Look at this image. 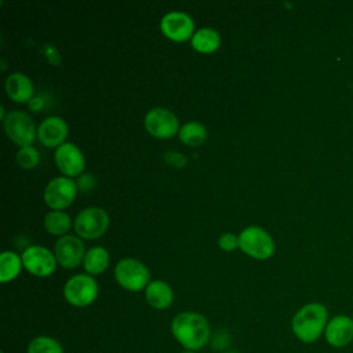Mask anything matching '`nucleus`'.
<instances>
[{
  "instance_id": "obj_1",
  "label": "nucleus",
  "mask_w": 353,
  "mask_h": 353,
  "mask_svg": "<svg viewBox=\"0 0 353 353\" xmlns=\"http://www.w3.org/2000/svg\"><path fill=\"white\" fill-rule=\"evenodd\" d=\"M171 334L183 350L197 352L211 338L208 320L197 312H181L171 321Z\"/></svg>"
},
{
  "instance_id": "obj_2",
  "label": "nucleus",
  "mask_w": 353,
  "mask_h": 353,
  "mask_svg": "<svg viewBox=\"0 0 353 353\" xmlns=\"http://www.w3.org/2000/svg\"><path fill=\"white\" fill-rule=\"evenodd\" d=\"M328 320L327 307L323 303L310 302L303 305L294 314L291 330L295 338L302 343H313L324 335Z\"/></svg>"
},
{
  "instance_id": "obj_3",
  "label": "nucleus",
  "mask_w": 353,
  "mask_h": 353,
  "mask_svg": "<svg viewBox=\"0 0 353 353\" xmlns=\"http://www.w3.org/2000/svg\"><path fill=\"white\" fill-rule=\"evenodd\" d=\"M99 294L97 280L90 274L72 276L63 285V296L66 302L76 307H85L91 305Z\"/></svg>"
},
{
  "instance_id": "obj_4",
  "label": "nucleus",
  "mask_w": 353,
  "mask_h": 353,
  "mask_svg": "<svg viewBox=\"0 0 353 353\" xmlns=\"http://www.w3.org/2000/svg\"><path fill=\"white\" fill-rule=\"evenodd\" d=\"M239 247L248 256L255 259H268L274 252L272 236L259 226H248L239 234Z\"/></svg>"
},
{
  "instance_id": "obj_5",
  "label": "nucleus",
  "mask_w": 353,
  "mask_h": 353,
  "mask_svg": "<svg viewBox=\"0 0 353 353\" xmlns=\"http://www.w3.org/2000/svg\"><path fill=\"white\" fill-rule=\"evenodd\" d=\"M116 281L128 291H142L150 283V272L141 261L134 258H124L117 262L114 268Z\"/></svg>"
},
{
  "instance_id": "obj_6",
  "label": "nucleus",
  "mask_w": 353,
  "mask_h": 353,
  "mask_svg": "<svg viewBox=\"0 0 353 353\" xmlns=\"http://www.w3.org/2000/svg\"><path fill=\"white\" fill-rule=\"evenodd\" d=\"M77 236L94 240L105 234L109 226V215L103 208L88 207L81 210L73 222Z\"/></svg>"
},
{
  "instance_id": "obj_7",
  "label": "nucleus",
  "mask_w": 353,
  "mask_h": 353,
  "mask_svg": "<svg viewBox=\"0 0 353 353\" xmlns=\"http://www.w3.org/2000/svg\"><path fill=\"white\" fill-rule=\"evenodd\" d=\"M4 131L7 137L19 148L32 146L36 138V127L32 117L23 112H10L4 120Z\"/></svg>"
},
{
  "instance_id": "obj_8",
  "label": "nucleus",
  "mask_w": 353,
  "mask_h": 353,
  "mask_svg": "<svg viewBox=\"0 0 353 353\" xmlns=\"http://www.w3.org/2000/svg\"><path fill=\"white\" fill-rule=\"evenodd\" d=\"M76 181L68 176H58L48 182L44 189V201L52 211L69 207L77 194Z\"/></svg>"
},
{
  "instance_id": "obj_9",
  "label": "nucleus",
  "mask_w": 353,
  "mask_h": 353,
  "mask_svg": "<svg viewBox=\"0 0 353 353\" xmlns=\"http://www.w3.org/2000/svg\"><path fill=\"white\" fill-rule=\"evenodd\" d=\"M145 128L152 137L168 139L179 132L178 117L165 108H153L145 116Z\"/></svg>"
},
{
  "instance_id": "obj_10",
  "label": "nucleus",
  "mask_w": 353,
  "mask_h": 353,
  "mask_svg": "<svg viewBox=\"0 0 353 353\" xmlns=\"http://www.w3.org/2000/svg\"><path fill=\"white\" fill-rule=\"evenodd\" d=\"M23 268L37 277L50 276L57 266L55 255L41 245H30L22 254Z\"/></svg>"
},
{
  "instance_id": "obj_11",
  "label": "nucleus",
  "mask_w": 353,
  "mask_h": 353,
  "mask_svg": "<svg viewBox=\"0 0 353 353\" xmlns=\"http://www.w3.org/2000/svg\"><path fill=\"white\" fill-rule=\"evenodd\" d=\"M160 29L172 41H186L194 34L193 19L182 11H170L160 21Z\"/></svg>"
},
{
  "instance_id": "obj_12",
  "label": "nucleus",
  "mask_w": 353,
  "mask_h": 353,
  "mask_svg": "<svg viewBox=\"0 0 353 353\" xmlns=\"http://www.w3.org/2000/svg\"><path fill=\"white\" fill-rule=\"evenodd\" d=\"M57 262L65 269H74L84 261L85 250L83 241L77 236L66 234L59 237L54 245Z\"/></svg>"
},
{
  "instance_id": "obj_13",
  "label": "nucleus",
  "mask_w": 353,
  "mask_h": 353,
  "mask_svg": "<svg viewBox=\"0 0 353 353\" xmlns=\"http://www.w3.org/2000/svg\"><path fill=\"white\" fill-rule=\"evenodd\" d=\"M54 159L58 170L68 178L81 175L85 167V159L81 150L70 142H65L57 148Z\"/></svg>"
},
{
  "instance_id": "obj_14",
  "label": "nucleus",
  "mask_w": 353,
  "mask_h": 353,
  "mask_svg": "<svg viewBox=\"0 0 353 353\" xmlns=\"http://www.w3.org/2000/svg\"><path fill=\"white\" fill-rule=\"evenodd\" d=\"M325 342L335 349H342L353 341V319L347 314H336L327 323L324 331Z\"/></svg>"
},
{
  "instance_id": "obj_15",
  "label": "nucleus",
  "mask_w": 353,
  "mask_h": 353,
  "mask_svg": "<svg viewBox=\"0 0 353 353\" xmlns=\"http://www.w3.org/2000/svg\"><path fill=\"white\" fill-rule=\"evenodd\" d=\"M68 124L62 117L50 116L37 128L39 141L47 148H59L68 137Z\"/></svg>"
},
{
  "instance_id": "obj_16",
  "label": "nucleus",
  "mask_w": 353,
  "mask_h": 353,
  "mask_svg": "<svg viewBox=\"0 0 353 353\" xmlns=\"http://www.w3.org/2000/svg\"><path fill=\"white\" fill-rule=\"evenodd\" d=\"M6 92L10 99L18 103L30 102L33 99L34 87L32 80L23 73H11L6 80Z\"/></svg>"
},
{
  "instance_id": "obj_17",
  "label": "nucleus",
  "mask_w": 353,
  "mask_h": 353,
  "mask_svg": "<svg viewBox=\"0 0 353 353\" xmlns=\"http://www.w3.org/2000/svg\"><path fill=\"white\" fill-rule=\"evenodd\" d=\"M145 299L152 307L164 310L172 305L174 291L165 281L153 280L145 288Z\"/></svg>"
},
{
  "instance_id": "obj_18",
  "label": "nucleus",
  "mask_w": 353,
  "mask_h": 353,
  "mask_svg": "<svg viewBox=\"0 0 353 353\" xmlns=\"http://www.w3.org/2000/svg\"><path fill=\"white\" fill-rule=\"evenodd\" d=\"M192 46L196 51L203 54L214 52L221 46V36L212 28H201L192 36Z\"/></svg>"
},
{
  "instance_id": "obj_19",
  "label": "nucleus",
  "mask_w": 353,
  "mask_h": 353,
  "mask_svg": "<svg viewBox=\"0 0 353 353\" xmlns=\"http://www.w3.org/2000/svg\"><path fill=\"white\" fill-rule=\"evenodd\" d=\"M109 252L103 247H92L85 252L83 266L87 274L95 276L103 273L109 266Z\"/></svg>"
},
{
  "instance_id": "obj_20",
  "label": "nucleus",
  "mask_w": 353,
  "mask_h": 353,
  "mask_svg": "<svg viewBox=\"0 0 353 353\" xmlns=\"http://www.w3.org/2000/svg\"><path fill=\"white\" fill-rule=\"evenodd\" d=\"M23 266L22 258L12 252V251H4L0 255V281L8 283L14 280Z\"/></svg>"
},
{
  "instance_id": "obj_21",
  "label": "nucleus",
  "mask_w": 353,
  "mask_h": 353,
  "mask_svg": "<svg viewBox=\"0 0 353 353\" xmlns=\"http://www.w3.org/2000/svg\"><path fill=\"white\" fill-rule=\"evenodd\" d=\"M44 228L50 234L63 237L72 228V219L63 211H50L44 216Z\"/></svg>"
},
{
  "instance_id": "obj_22",
  "label": "nucleus",
  "mask_w": 353,
  "mask_h": 353,
  "mask_svg": "<svg viewBox=\"0 0 353 353\" xmlns=\"http://www.w3.org/2000/svg\"><path fill=\"white\" fill-rule=\"evenodd\" d=\"M179 139L188 146H199L207 139V128L199 121H188L179 128Z\"/></svg>"
},
{
  "instance_id": "obj_23",
  "label": "nucleus",
  "mask_w": 353,
  "mask_h": 353,
  "mask_svg": "<svg viewBox=\"0 0 353 353\" xmlns=\"http://www.w3.org/2000/svg\"><path fill=\"white\" fill-rule=\"evenodd\" d=\"M26 353H65L63 346L59 341L50 335H37L34 336L28 347Z\"/></svg>"
},
{
  "instance_id": "obj_24",
  "label": "nucleus",
  "mask_w": 353,
  "mask_h": 353,
  "mask_svg": "<svg viewBox=\"0 0 353 353\" xmlns=\"http://www.w3.org/2000/svg\"><path fill=\"white\" fill-rule=\"evenodd\" d=\"M39 160H40V154H39L37 149L33 146L19 148V150L17 153V163L23 170L34 168L39 164Z\"/></svg>"
},
{
  "instance_id": "obj_25",
  "label": "nucleus",
  "mask_w": 353,
  "mask_h": 353,
  "mask_svg": "<svg viewBox=\"0 0 353 353\" xmlns=\"http://www.w3.org/2000/svg\"><path fill=\"white\" fill-rule=\"evenodd\" d=\"M218 245L223 251H233L239 247V236H236L233 233H223L218 239Z\"/></svg>"
},
{
  "instance_id": "obj_26",
  "label": "nucleus",
  "mask_w": 353,
  "mask_h": 353,
  "mask_svg": "<svg viewBox=\"0 0 353 353\" xmlns=\"http://www.w3.org/2000/svg\"><path fill=\"white\" fill-rule=\"evenodd\" d=\"M76 185L80 192H90L95 186V178L91 174H81L77 176Z\"/></svg>"
},
{
  "instance_id": "obj_27",
  "label": "nucleus",
  "mask_w": 353,
  "mask_h": 353,
  "mask_svg": "<svg viewBox=\"0 0 353 353\" xmlns=\"http://www.w3.org/2000/svg\"><path fill=\"white\" fill-rule=\"evenodd\" d=\"M164 159L172 167H183V164L186 161V159L181 153H178V152H167Z\"/></svg>"
},
{
  "instance_id": "obj_28",
  "label": "nucleus",
  "mask_w": 353,
  "mask_h": 353,
  "mask_svg": "<svg viewBox=\"0 0 353 353\" xmlns=\"http://www.w3.org/2000/svg\"><path fill=\"white\" fill-rule=\"evenodd\" d=\"M41 105H43V101H41L40 98H33V99L29 102V106H30V109H32L33 112H39L40 108H41Z\"/></svg>"
},
{
  "instance_id": "obj_29",
  "label": "nucleus",
  "mask_w": 353,
  "mask_h": 353,
  "mask_svg": "<svg viewBox=\"0 0 353 353\" xmlns=\"http://www.w3.org/2000/svg\"><path fill=\"white\" fill-rule=\"evenodd\" d=\"M181 353H196V352H192V350H183V352H181Z\"/></svg>"
},
{
  "instance_id": "obj_30",
  "label": "nucleus",
  "mask_w": 353,
  "mask_h": 353,
  "mask_svg": "<svg viewBox=\"0 0 353 353\" xmlns=\"http://www.w3.org/2000/svg\"><path fill=\"white\" fill-rule=\"evenodd\" d=\"M225 353H239V352H234V350H229V352H225Z\"/></svg>"
},
{
  "instance_id": "obj_31",
  "label": "nucleus",
  "mask_w": 353,
  "mask_h": 353,
  "mask_svg": "<svg viewBox=\"0 0 353 353\" xmlns=\"http://www.w3.org/2000/svg\"><path fill=\"white\" fill-rule=\"evenodd\" d=\"M1 353H4V352H1Z\"/></svg>"
}]
</instances>
